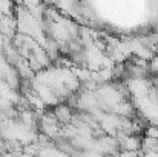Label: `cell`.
<instances>
[{"label":"cell","mask_w":158,"mask_h":157,"mask_svg":"<svg viewBox=\"0 0 158 157\" xmlns=\"http://www.w3.org/2000/svg\"><path fill=\"white\" fill-rule=\"evenodd\" d=\"M39 134H45L49 139H57L61 134L60 123L57 122L52 112L45 111V114L39 119Z\"/></svg>","instance_id":"cell-1"},{"label":"cell","mask_w":158,"mask_h":157,"mask_svg":"<svg viewBox=\"0 0 158 157\" xmlns=\"http://www.w3.org/2000/svg\"><path fill=\"white\" fill-rule=\"evenodd\" d=\"M126 86H127L129 94L134 99H137V97H144L149 94V91L152 88V82L148 79H127Z\"/></svg>","instance_id":"cell-2"},{"label":"cell","mask_w":158,"mask_h":157,"mask_svg":"<svg viewBox=\"0 0 158 157\" xmlns=\"http://www.w3.org/2000/svg\"><path fill=\"white\" fill-rule=\"evenodd\" d=\"M54 116L57 119V122L60 125H68L72 119H74V114H72V108L68 103H60L54 108Z\"/></svg>","instance_id":"cell-3"},{"label":"cell","mask_w":158,"mask_h":157,"mask_svg":"<svg viewBox=\"0 0 158 157\" xmlns=\"http://www.w3.org/2000/svg\"><path fill=\"white\" fill-rule=\"evenodd\" d=\"M158 140L155 139H151V137H143L141 139V153H149V151H155L157 148Z\"/></svg>","instance_id":"cell-4"},{"label":"cell","mask_w":158,"mask_h":157,"mask_svg":"<svg viewBox=\"0 0 158 157\" xmlns=\"http://www.w3.org/2000/svg\"><path fill=\"white\" fill-rule=\"evenodd\" d=\"M144 136H146V137H151V139H155V140H158V126H154V125L148 126V128L144 129Z\"/></svg>","instance_id":"cell-5"},{"label":"cell","mask_w":158,"mask_h":157,"mask_svg":"<svg viewBox=\"0 0 158 157\" xmlns=\"http://www.w3.org/2000/svg\"><path fill=\"white\" fill-rule=\"evenodd\" d=\"M149 71H151L155 77H158V54H155L154 59L149 62Z\"/></svg>","instance_id":"cell-6"},{"label":"cell","mask_w":158,"mask_h":157,"mask_svg":"<svg viewBox=\"0 0 158 157\" xmlns=\"http://www.w3.org/2000/svg\"><path fill=\"white\" fill-rule=\"evenodd\" d=\"M83 157H106V156H103L102 153H97V151L88 150V151H85V154H83Z\"/></svg>","instance_id":"cell-7"},{"label":"cell","mask_w":158,"mask_h":157,"mask_svg":"<svg viewBox=\"0 0 158 157\" xmlns=\"http://www.w3.org/2000/svg\"><path fill=\"white\" fill-rule=\"evenodd\" d=\"M155 153L158 154V143H157V148H155Z\"/></svg>","instance_id":"cell-8"}]
</instances>
